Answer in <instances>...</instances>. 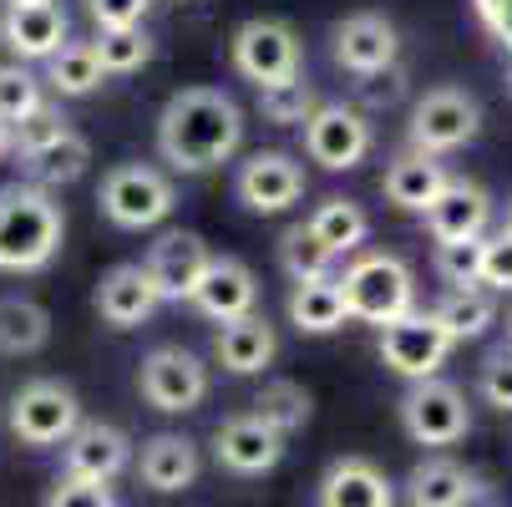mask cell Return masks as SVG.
<instances>
[{
	"mask_svg": "<svg viewBox=\"0 0 512 507\" xmlns=\"http://www.w3.org/2000/svg\"><path fill=\"white\" fill-rule=\"evenodd\" d=\"M482 127V107L472 92L462 87H431L416 107H411V148L436 158V153H457L477 137Z\"/></svg>",
	"mask_w": 512,
	"mask_h": 507,
	"instance_id": "obj_9",
	"label": "cell"
},
{
	"mask_svg": "<svg viewBox=\"0 0 512 507\" xmlns=\"http://www.w3.org/2000/svg\"><path fill=\"white\" fill-rule=\"evenodd\" d=\"M436 274H442L452 289H477L482 284V239L436 244Z\"/></svg>",
	"mask_w": 512,
	"mask_h": 507,
	"instance_id": "obj_38",
	"label": "cell"
},
{
	"mask_svg": "<svg viewBox=\"0 0 512 507\" xmlns=\"http://www.w3.org/2000/svg\"><path fill=\"white\" fill-rule=\"evenodd\" d=\"M330 51L335 66L350 71V77H381V71L396 66V26L376 11H355L330 31Z\"/></svg>",
	"mask_w": 512,
	"mask_h": 507,
	"instance_id": "obj_16",
	"label": "cell"
},
{
	"mask_svg": "<svg viewBox=\"0 0 512 507\" xmlns=\"http://www.w3.org/2000/svg\"><path fill=\"white\" fill-rule=\"evenodd\" d=\"M41 102H46V97H41V82L31 77L21 61H6V66H0V122L16 127V122H26Z\"/></svg>",
	"mask_w": 512,
	"mask_h": 507,
	"instance_id": "obj_36",
	"label": "cell"
},
{
	"mask_svg": "<svg viewBox=\"0 0 512 507\" xmlns=\"http://www.w3.org/2000/svg\"><path fill=\"white\" fill-rule=\"evenodd\" d=\"M46 87L56 97H92L102 87V61H97L92 41H66L46 61Z\"/></svg>",
	"mask_w": 512,
	"mask_h": 507,
	"instance_id": "obj_30",
	"label": "cell"
},
{
	"mask_svg": "<svg viewBox=\"0 0 512 507\" xmlns=\"http://www.w3.org/2000/svg\"><path fill=\"white\" fill-rule=\"evenodd\" d=\"M16 153V132H11V122H0V158H11Z\"/></svg>",
	"mask_w": 512,
	"mask_h": 507,
	"instance_id": "obj_44",
	"label": "cell"
},
{
	"mask_svg": "<svg viewBox=\"0 0 512 507\" xmlns=\"http://www.w3.org/2000/svg\"><path fill=\"white\" fill-rule=\"evenodd\" d=\"M279 264H284V274L295 279V284H310V279H330L335 254L310 234V224H289L279 234Z\"/></svg>",
	"mask_w": 512,
	"mask_h": 507,
	"instance_id": "obj_33",
	"label": "cell"
},
{
	"mask_svg": "<svg viewBox=\"0 0 512 507\" xmlns=\"http://www.w3.org/2000/svg\"><path fill=\"white\" fill-rule=\"evenodd\" d=\"M426 229L436 244H467V239H482L487 219H492V198L482 183H467V178H452L442 188V198H436L426 213Z\"/></svg>",
	"mask_w": 512,
	"mask_h": 507,
	"instance_id": "obj_20",
	"label": "cell"
},
{
	"mask_svg": "<svg viewBox=\"0 0 512 507\" xmlns=\"http://www.w3.org/2000/svg\"><path fill=\"white\" fill-rule=\"evenodd\" d=\"M178 193H173V178L153 163H117L107 168L102 188H97V208L112 229H153L173 213Z\"/></svg>",
	"mask_w": 512,
	"mask_h": 507,
	"instance_id": "obj_4",
	"label": "cell"
},
{
	"mask_svg": "<svg viewBox=\"0 0 512 507\" xmlns=\"http://www.w3.org/2000/svg\"><path fill=\"white\" fill-rule=\"evenodd\" d=\"M51 340V315L31 295H0V355H36Z\"/></svg>",
	"mask_w": 512,
	"mask_h": 507,
	"instance_id": "obj_28",
	"label": "cell"
},
{
	"mask_svg": "<svg viewBox=\"0 0 512 507\" xmlns=\"http://www.w3.org/2000/svg\"><path fill=\"white\" fill-rule=\"evenodd\" d=\"M254 416L269 421L279 437H289V431L310 426V416H315V396H310L300 381H269V386L259 391V401H254Z\"/></svg>",
	"mask_w": 512,
	"mask_h": 507,
	"instance_id": "obj_32",
	"label": "cell"
},
{
	"mask_svg": "<svg viewBox=\"0 0 512 507\" xmlns=\"http://www.w3.org/2000/svg\"><path fill=\"white\" fill-rule=\"evenodd\" d=\"M315 507H396V487L371 457H340L320 477Z\"/></svg>",
	"mask_w": 512,
	"mask_h": 507,
	"instance_id": "obj_21",
	"label": "cell"
},
{
	"mask_svg": "<svg viewBox=\"0 0 512 507\" xmlns=\"http://www.w3.org/2000/svg\"><path fill=\"white\" fill-rule=\"evenodd\" d=\"M482 401L497 406V411H512V350L487 355V366H482Z\"/></svg>",
	"mask_w": 512,
	"mask_h": 507,
	"instance_id": "obj_41",
	"label": "cell"
},
{
	"mask_svg": "<svg viewBox=\"0 0 512 507\" xmlns=\"http://www.w3.org/2000/svg\"><path fill=\"white\" fill-rule=\"evenodd\" d=\"M229 56H234V71H239L244 82H254L259 92L305 77V51H300L295 26L274 21V16L244 21V26L234 31V41H229Z\"/></svg>",
	"mask_w": 512,
	"mask_h": 507,
	"instance_id": "obj_6",
	"label": "cell"
},
{
	"mask_svg": "<svg viewBox=\"0 0 512 507\" xmlns=\"http://www.w3.org/2000/svg\"><path fill=\"white\" fill-rule=\"evenodd\" d=\"M431 320L442 325L447 340L457 345V340H477V335H487V325L497 320V305H492L487 289H452V295L431 310Z\"/></svg>",
	"mask_w": 512,
	"mask_h": 507,
	"instance_id": "obj_31",
	"label": "cell"
},
{
	"mask_svg": "<svg viewBox=\"0 0 512 507\" xmlns=\"http://www.w3.org/2000/svg\"><path fill=\"white\" fill-rule=\"evenodd\" d=\"M335 284L345 295V320H360V325L386 330L416 310V279L396 254H360Z\"/></svg>",
	"mask_w": 512,
	"mask_h": 507,
	"instance_id": "obj_3",
	"label": "cell"
},
{
	"mask_svg": "<svg viewBox=\"0 0 512 507\" xmlns=\"http://www.w3.org/2000/svg\"><path fill=\"white\" fill-rule=\"evenodd\" d=\"M507 330H512V320H507Z\"/></svg>",
	"mask_w": 512,
	"mask_h": 507,
	"instance_id": "obj_47",
	"label": "cell"
},
{
	"mask_svg": "<svg viewBox=\"0 0 512 507\" xmlns=\"http://www.w3.org/2000/svg\"><path fill=\"white\" fill-rule=\"evenodd\" d=\"M401 426L416 447H457L472 431V411H467L462 386H452L442 376L416 381L401 396Z\"/></svg>",
	"mask_w": 512,
	"mask_h": 507,
	"instance_id": "obj_8",
	"label": "cell"
},
{
	"mask_svg": "<svg viewBox=\"0 0 512 507\" xmlns=\"http://www.w3.org/2000/svg\"><path fill=\"white\" fill-rule=\"evenodd\" d=\"M213 457L234 477H264V472L279 467L284 437L269 421H259L254 411H244V416H229V421L213 426Z\"/></svg>",
	"mask_w": 512,
	"mask_h": 507,
	"instance_id": "obj_15",
	"label": "cell"
},
{
	"mask_svg": "<svg viewBox=\"0 0 512 507\" xmlns=\"http://www.w3.org/2000/svg\"><path fill=\"white\" fill-rule=\"evenodd\" d=\"M41 507H117L107 482H77V477H56L41 497Z\"/></svg>",
	"mask_w": 512,
	"mask_h": 507,
	"instance_id": "obj_39",
	"label": "cell"
},
{
	"mask_svg": "<svg viewBox=\"0 0 512 507\" xmlns=\"http://www.w3.org/2000/svg\"><path fill=\"white\" fill-rule=\"evenodd\" d=\"M289 325L300 335H335L345 325V295L335 279H310V284H295L289 289Z\"/></svg>",
	"mask_w": 512,
	"mask_h": 507,
	"instance_id": "obj_26",
	"label": "cell"
},
{
	"mask_svg": "<svg viewBox=\"0 0 512 507\" xmlns=\"http://www.w3.org/2000/svg\"><path fill=\"white\" fill-rule=\"evenodd\" d=\"M153 0H87V16L102 26V31H132L142 26Z\"/></svg>",
	"mask_w": 512,
	"mask_h": 507,
	"instance_id": "obj_40",
	"label": "cell"
},
{
	"mask_svg": "<svg viewBox=\"0 0 512 507\" xmlns=\"http://www.w3.org/2000/svg\"><path fill=\"white\" fill-rule=\"evenodd\" d=\"M482 477L452 457H426L406 477V502L411 507H472L482 497Z\"/></svg>",
	"mask_w": 512,
	"mask_h": 507,
	"instance_id": "obj_22",
	"label": "cell"
},
{
	"mask_svg": "<svg viewBox=\"0 0 512 507\" xmlns=\"http://www.w3.org/2000/svg\"><path fill=\"white\" fill-rule=\"evenodd\" d=\"M244 142V107L224 87H183L158 117V158L173 173H213Z\"/></svg>",
	"mask_w": 512,
	"mask_h": 507,
	"instance_id": "obj_1",
	"label": "cell"
},
{
	"mask_svg": "<svg viewBox=\"0 0 512 507\" xmlns=\"http://www.w3.org/2000/svg\"><path fill=\"white\" fill-rule=\"evenodd\" d=\"M482 284L487 289H512V239L497 234V239H482Z\"/></svg>",
	"mask_w": 512,
	"mask_h": 507,
	"instance_id": "obj_42",
	"label": "cell"
},
{
	"mask_svg": "<svg viewBox=\"0 0 512 507\" xmlns=\"http://www.w3.org/2000/svg\"><path fill=\"white\" fill-rule=\"evenodd\" d=\"M132 462V437L112 421H82L61 447V477L77 482H117Z\"/></svg>",
	"mask_w": 512,
	"mask_h": 507,
	"instance_id": "obj_14",
	"label": "cell"
},
{
	"mask_svg": "<svg viewBox=\"0 0 512 507\" xmlns=\"http://www.w3.org/2000/svg\"><path fill=\"white\" fill-rule=\"evenodd\" d=\"M447 183H452V173L436 163V158H426V153H401V158L386 168L381 193H386V203L401 208V213H426L436 198H442Z\"/></svg>",
	"mask_w": 512,
	"mask_h": 507,
	"instance_id": "obj_25",
	"label": "cell"
},
{
	"mask_svg": "<svg viewBox=\"0 0 512 507\" xmlns=\"http://www.w3.org/2000/svg\"><path fill=\"white\" fill-rule=\"evenodd\" d=\"M6 6H26V0H6Z\"/></svg>",
	"mask_w": 512,
	"mask_h": 507,
	"instance_id": "obj_46",
	"label": "cell"
},
{
	"mask_svg": "<svg viewBox=\"0 0 512 507\" xmlns=\"http://www.w3.org/2000/svg\"><path fill=\"white\" fill-rule=\"evenodd\" d=\"M21 163H26V183H36V188L51 193V188H66V183H77L87 173L92 148H87L82 132H66L61 142H51V148H41V153H31Z\"/></svg>",
	"mask_w": 512,
	"mask_h": 507,
	"instance_id": "obj_29",
	"label": "cell"
},
{
	"mask_svg": "<svg viewBox=\"0 0 512 507\" xmlns=\"http://www.w3.org/2000/svg\"><path fill=\"white\" fill-rule=\"evenodd\" d=\"M66 11L56 0H26V6H6L0 11V41L6 51L26 66V61H51L66 46Z\"/></svg>",
	"mask_w": 512,
	"mask_h": 507,
	"instance_id": "obj_17",
	"label": "cell"
},
{
	"mask_svg": "<svg viewBox=\"0 0 512 507\" xmlns=\"http://www.w3.org/2000/svg\"><path fill=\"white\" fill-rule=\"evenodd\" d=\"M92 305H97V315H102L112 330H137V325L153 320V310H158L163 300H158V284L148 279V269H142V264H112V269L97 279Z\"/></svg>",
	"mask_w": 512,
	"mask_h": 507,
	"instance_id": "obj_19",
	"label": "cell"
},
{
	"mask_svg": "<svg viewBox=\"0 0 512 507\" xmlns=\"http://www.w3.org/2000/svg\"><path fill=\"white\" fill-rule=\"evenodd\" d=\"M502 234H507V239H512V203H507V224H502Z\"/></svg>",
	"mask_w": 512,
	"mask_h": 507,
	"instance_id": "obj_45",
	"label": "cell"
},
{
	"mask_svg": "<svg viewBox=\"0 0 512 507\" xmlns=\"http://www.w3.org/2000/svg\"><path fill=\"white\" fill-rule=\"evenodd\" d=\"M376 350L386 360V371H396V376H406L416 386V381H431L436 371H442L452 340H447L442 325L431 320V310H411V315H401L396 325L381 330V345Z\"/></svg>",
	"mask_w": 512,
	"mask_h": 507,
	"instance_id": "obj_11",
	"label": "cell"
},
{
	"mask_svg": "<svg viewBox=\"0 0 512 507\" xmlns=\"http://www.w3.org/2000/svg\"><path fill=\"white\" fill-rule=\"evenodd\" d=\"M6 426H11V437L31 452H46V447H66V437L82 426V401L77 391H71L66 381L56 376H36L26 381L11 406H6Z\"/></svg>",
	"mask_w": 512,
	"mask_h": 507,
	"instance_id": "obj_5",
	"label": "cell"
},
{
	"mask_svg": "<svg viewBox=\"0 0 512 507\" xmlns=\"http://www.w3.org/2000/svg\"><path fill=\"white\" fill-rule=\"evenodd\" d=\"M371 117H365L360 107H345V102H325L315 107V117L305 122V158L320 163L325 173H350L365 163V153H371Z\"/></svg>",
	"mask_w": 512,
	"mask_h": 507,
	"instance_id": "obj_10",
	"label": "cell"
},
{
	"mask_svg": "<svg viewBox=\"0 0 512 507\" xmlns=\"http://www.w3.org/2000/svg\"><path fill=\"white\" fill-rule=\"evenodd\" d=\"M234 193L249 213H284L289 203L305 198V163L284 148H259L239 163Z\"/></svg>",
	"mask_w": 512,
	"mask_h": 507,
	"instance_id": "obj_12",
	"label": "cell"
},
{
	"mask_svg": "<svg viewBox=\"0 0 512 507\" xmlns=\"http://www.w3.org/2000/svg\"><path fill=\"white\" fill-rule=\"evenodd\" d=\"M279 350V335L264 315H244V320H229V325H218L213 335V355H218V366L234 371V376H259L269 371V360Z\"/></svg>",
	"mask_w": 512,
	"mask_h": 507,
	"instance_id": "obj_24",
	"label": "cell"
},
{
	"mask_svg": "<svg viewBox=\"0 0 512 507\" xmlns=\"http://www.w3.org/2000/svg\"><path fill=\"white\" fill-rule=\"evenodd\" d=\"M315 87L300 77V82H284V87H269V92H259V117L269 122V127H305L310 117H315Z\"/></svg>",
	"mask_w": 512,
	"mask_h": 507,
	"instance_id": "obj_35",
	"label": "cell"
},
{
	"mask_svg": "<svg viewBox=\"0 0 512 507\" xmlns=\"http://www.w3.org/2000/svg\"><path fill=\"white\" fill-rule=\"evenodd\" d=\"M97 61H102V77H132V71H142L153 61V36L132 26V31H102L92 41Z\"/></svg>",
	"mask_w": 512,
	"mask_h": 507,
	"instance_id": "obj_34",
	"label": "cell"
},
{
	"mask_svg": "<svg viewBox=\"0 0 512 507\" xmlns=\"http://www.w3.org/2000/svg\"><path fill=\"white\" fill-rule=\"evenodd\" d=\"M188 305H193L198 315L218 320V325L244 320V315H254V305H259V279H254V269H249L244 259L213 254V264H208V274H203V284L193 289Z\"/></svg>",
	"mask_w": 512,
	"mask_h": 507,
	"instance_id": "obj_18",
	"label": "cell"
},
{
	"mask_svg": "<svg viewBox=\"0 0 512 507\" xmlns=\"http://www.w3.org/2000/svg\"><path fill=\"white\" fill-rule=\"evenodd\" d=\"M66 239L61 203L36 183L0 188V274H41Z\"/></svg>",
	"mask_w": 512,
	"mask_h": 507,
	"instance_id": "obj_2",
	"label": "cell"
},
{
	"mask_svg": "<svg viewBox=\"0 0 512 507\" xmlns=\"http://www.w3.org/2000/svg\"><path fill=\"white\" fill-rule=\"evenodd\" d=\"M137 391L153 411L163 416H183V411H198L203 396H208V366L183 350V345H158L142 355L137 366Z\"/></svg>",
	"mask_w": 512,
	"mask_h": 507,
	"instance_id": "obj_7",
	"label": "cell"
},
{
	"mask_svg": "<svg viewBox=\"0 0 512 507\" xmlns=\"http://www.w3.org/2000/svg\"><path fill=\"white\" fill-rule=\"evenodd\" d=\"M472 16L482 21V31L502 46V56L512 61V0H472Z\"/></svg>",
	"mask_w": 512,
	"mask_h": 507,
	"instance_id": "obj_43",
	"label": "cell"
},
{
	"mask_svg": "<svg viewBox=\"0 0 512 507\" xmlns=\"http://www.w3.org/2000/svg\"><path fill=\"white\" fill-rule=\"evenodd\" d=\"M137 477L153 492H188L198 482V447L183 431H158L137 452Z\"/></svg>",
	"mask_w": 512,
	"mask_h": 507,
	"instance_id": "obj_23",
	"label": "cell"
},
{
	"mask_svg": "<svg viewBox=\"0 0 512 507\" xmlns=\"http://www.w3.org/2000/svg\"><path fill=\"white\" fill-rule=\"evenodd\" d=\"M208 264H213V249H208V239L193 234V229H168V234L148 249V259H142L148 279L158 284V300H163V305L193 300V289L203 284Z\"/></svg>",
	"mask_w": 512,
	"mask_h": 507,
	"instance_id": "obj_13",
	"label": "cell"
},
{
	"mask_svg": "<svg viewBox=\"0 0 512 507\" xmlns=\"http://www.w3.org/2000/svg\"><path fill=\"white\" fill-rule=\"evenodd\" d=\"M11 132H16V153L31 158V153L51 148V142H61V137L71 132V122H66V112H61L56 102H41V107H36L26 122H16Z\"/></svg>",
	"mask_w": 512,
	"mask_h": 507,
	"instance_id": "obj_37",
	"label": "cell"
},
{
	"mask_svg": "<svg viewBox=\"0 0 512 507\" xmlns=\"http://www.w3.org/2000/svg\"><path fill=\"white\" fill-rule=\"evenodd\" d=\"M310 234L340 259V254H355L360 244H365V234H371V219H365V208L355 203V198H320L315 203V213H310Z\"/></svg>",
	"mask_w": 512,
	"mask_h": 507,
	"instance_id": "obj_27",
	"label": "cell"
}]
</instances>
